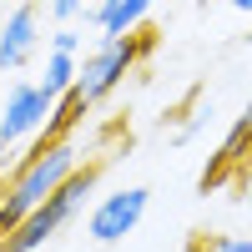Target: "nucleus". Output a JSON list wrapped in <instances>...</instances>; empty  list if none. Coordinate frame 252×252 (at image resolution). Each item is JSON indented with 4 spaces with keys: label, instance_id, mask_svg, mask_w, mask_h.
I'll return each mask as SVG.
<instances>
[{
    "label": "nucleus",
    "instance_id": "nucleus-1",
    "mask_svg": "<svg viewBox=\"0 0 252 252\" xmlns=\"http://www.w3.org/2000/svg\"><path fill=\"white\" fill-rule=\"evenodd\" d=\"M76 166H81V157H76L71 141H51V146H40V152H31L26 166L15 172V182L5 187V197H0V237H5L15 222H26Z\"/></svg>",
    "mask_w": 252,
    "mask_h": 252
},
{
    "label": "nucleus",
    "instance_id": "nucleus-2",
    "mask_svg": "<svg viewBox=\"0 0 252 252\" xmlns=\"http://www.w3.org/2000/svg\"><path fill=\"white\" fill-rule=\"evenodd\" d=\"M96 177H101L96 166H76V172L61 182V187H56V192L35 207L26 222H15L10 232L0 237V252H35V247H46V242L61 232V227H66V222L81 212V207H86V197H91Z\"/></svg>",
    "mask_w": 252,
    "mask_h": 252
},
{
    "label": "nucleus",
    "instance_id": "nucleus-3",
    "mask_svg": "<svg viewBox=\"0 0 252 252\" xmlns=\"http://www.w3.org/2000/svg\"><path fill=\"white\" fill-rule=\"evenodd\" d=\"M136 56H141V40H131V35H101L96 51H86V61H81V71H76V86H71L76 101L81 106L106 101L121 86V76L136 66Z\"/></svg>",
    "mask_w": 252,
    "mask_h": 252
},
{
    "label": "nucleus",
    "instance_id": "nucleus-4",
    "mask_svg": "<svg viewBox=\"0 0 252 252\" xmlns=\"http://www.w3.org/2000/svg\"><path fill=\"white\" fill-rule=\"evenodd\" d=\"M56 91L51 86H35V81H15L10 86V101H5V116H0V157L10 152V146H20L40 121L56 116Z\"/></svg>",
    "mask_w": 252,
    "mask_h": 252
},
{
    "label": "nucleus",
    "instance_id": "nucleus-5",
    "mask_svg": "<svg viewBox=\"0 0 252 252\" xmlns=\"http://www.w3.org/2000/svg\"><path fill=\"white\" fill-rule=\"evenodd\" d=\"M146 202H152L146 187H121V192L101 197V202L91 207V217H86V237L101 242V247L131 237L136 227H141V217H146Z\"/></svg>",
    "mask_w": 252,
    "mask_h": 252
},
{
    "label": "nucleus",
    "instance_id": "nucleus-6",
    "mask_svg": "<svg viewBox=\"0 0 252 252\" xmlns=\"http://www.w3.org/2000/svg\"><path fill=\"white\" fill-rule=\"evenodd\" d=\"M35 40H40V15H35V5H15V10L5 15V26H0V71L26 66L31 51H35Z\"/></svg>",
    "mask_w": 252,
    "mask_h": 252
},
{
    "label": "nucleus",
    "instance_id": "nucleus-7",
    "mask_svg": "<svg viewBox=\"0 0 252 252\" xmlns=\"http://www.w3.org/2000/svg\"><path fill=\"white\" fill-rule=\"evenodd\" d=\"M146 10H152V0H101L96 10H86V20L101 26V35H131Z\"/></svg>",
    "mask_w": 252,
    "mask_h": 252
},
{
    "label": "nucleus",
    "instance_id": "nucleus-8",
    "mask_svg": "<svg viewBox=\"0 0 252 252\" xmlns=\"http://www.w3.org/2000/svg\"><path fill=\"white\" fill-rule=\"evenodd\" d=\"M247 136H252V101H247V111H242V121L232 126V131H227V141H222V152H217V166H212V172L202 177V187H207V182H222V166H227V161L237 157V146H242Z\"/></svg>",
    "mask_w": 252,
    "mask_h": 252
},
{
    "label": "nucleus",
    "instance_id": "nucleus-9",
    "mask_svg": "<svg viewBox=\"0 0 252 252\" xmlns=\"http://www.w3.org/2000/svg\"><path fill=\"white\" fill-rule=\"evenodd\" d=\"M76 71H81L76 56H66V51H51V56H46V86H51L56 96H66V91L76 86Z\"/></svg>",
    "mask_w": 252,
    "mask_h": 252
},
{
    "label": "nucleus",
    "instance_id": "nucleus-10",
    "mask_svg": "<svg viewBox=\"0 0 252 252\" xmlns=\"http://www.w3.org/2000/svg\"><path fill=\"white\" fill-rule=\"evenodd\" d=\"M202 252H252V237H207Z\"/></svg>",
    "mask_w": 252,
    "mask_h": 252
},
{
    "label": "nucleus",
    "instance_id": "nucleus-11",
    "mask_svg": "<svg viewBox=\"0 0 252 252\" xmlns=\"http://www.w3.org/2000/svg\"><path fill=\"white\" fill-rule=\"evenodd\" d=\"M51 51H66V56H76V51H81V31H71V26H61V31L51 35Z\"/></svg>",
    "mask_w": 252,
    "mask_h": 252
},
{
    "label": "nucleus",
    "instance_id": "nucleus-12",
    "mask_svg": "<svg viewBox=\"0 0 252 252\" xmlns=\"http://www.w3.org/2000/svg\"><path fill=\"white\" fill-rule=\"evenodd\" d=\"M81 10H86V0H51V15L56 20H76Z\"/></svg>",
    "mask_w": 252,
    "mask_h": 252
},
{
    "label": "nucleus",
    "instance_id": "nucleus-13",
    "mask_svg": "<svg viewBox=\"0 0 252 252\" xmlns=\"http://www.w3.org/2000/svg\"><path fill=\"white\" fill-rule=\"evenodd\" d=\"M232 10H247L252 15V0H232Z\"/></svg>",
    "mask_w": 252,
    "mask_h": 252
},
{
    "label": "nucleus",
    "instance_id": "nucleus-14",
    "mask_svg": "<svg viewBox=\"0 0 252 252\" xmlns=\"http://www.w3.org/2000/svg\"><path fill=\"white\" fill-rule=\"evenodd\" d=\"M247 202H252V177H247Z\"/></svg>",
    "mask_w": 252,
    "mask_h": 252
}]
</instances>
